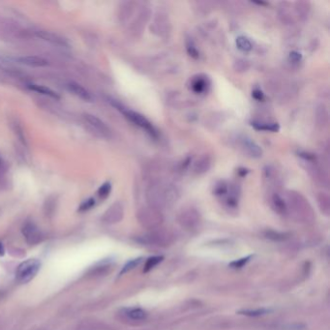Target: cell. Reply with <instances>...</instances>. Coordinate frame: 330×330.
<instances>
[{
    "label": "cell",
    "mask_w": 330,
    "mask_h": 330,
    "mask_svg": "<svg viewBox=\"0 0 330 330\" xmlns=\"http://www.w3.org/2000/svg\"><path fill=\"white\" fill-rule=\"evenodd\" d=\"M179 198V190L174 184L161 181L153 182L146 190L148 206L158 210L172 207L177 203Z\"/></svg>",
    "instance_id": "obj_1"
},
{
    "label": "cell",
    "mask_w": 330,
    "mask_h": 330,
    "mask_svg": "<svg viewBox=\"0 0 330 330\" xmlns=\"http://www.w3.org/2000/svg\"><path fill=\"white\" fill-rule=\"evenodd\" d=\"M287 207L292 216L302 223H312L315 219L314 210L309 204L308 200L302 194L296 191H289L287 193Z\"/></svg>",
    "instance_id": "obj_2"
},
{
    "label": "cell",
    "mask_w": 330,
    "mask_h": 330,
    "mask_svg": "<svg viewBox=\"0 0 330 330\" xmlns=\"http://www.w3.org/2000/svg\"><path fill=\"white\" fill-rule=\"evenodd\" d=\"M139 224L147 230H156L160 228L164 221V216L161 210L154 207H145L140 208L137 214Z\"/></svg>",
    "instance_id": "obj_3"
},
{
    "label": "cell",
    "mask_w": 330,
    "mask_h": 330,
    "mask_svg": "<svg viewBox=\"0 0 330 330\" xmlns=\"http://www.w3.org/2000/svg\"><path fill=\"white\" fill-rule=\"evenodd\" d=\"M40 261L36 259H29L28 261L22 262L17 268V280L23 284L30 282L40 270Z\"/></svg>",
    "instance_id": "obj_4"
},
{
    "label": "cell",
    "mask_w": 330,
    "mask_h": 330,
    "mask_svg": "<svg viewBox=\"0 0 330 330\" xmlns=\"http://www.w3.org/2000/svg\"><path fill=\"white\" fill-rule=\"evenodd\" d=\"M83 118L84 123L86 124L87 128L93 135L99 138H110L111 131L109 126L99 117H97L96 115H93L91 113H84Z\"/></svg>",
    "instance_id": "obj_5"
},
{
    "label": "cell",
    "mask_w": 330,
    "mask_h": 330,
    "mask_svg": "<svg viewBox=\"0 0 330 330\" xmlns=\"http://www.w3.org/2000/svg\"><path fill=\"white\" fill-rule=\"evenodd\" d=\"M143 240L150 245L159 246V247H168L174 242L175 237L174 234L170 231L158 228L156 230H153L150 234L145 235L143 237Z\"/></svg>",
    "instance_id": "obj_6"
},
{
    "label": "cell",
    "mask_w": 330,
    "mask_h": 330,
    "mask_svg": "<svg viewBox=\"0 0 330 330\" xmlns=\"http://www.w3.org/2000/svg\"><path fill=\"white\" fill-rule=\"evenodd\" d=\"M150 29L153 34L158 37H166L172 31V25L169 16L164 12H158L154 16Z\"/></svg>",
    "instance_id": "obj_7"
},
{
    "label": "cell",
    "mask_w": 330,
    "mask_h": 330,
    "mask_svg": "<svg viewBox=\"0 0 330 330\" xmlns=\"http://www.w3.org/2000/svg\"><path fill=\"white\" fill-rule=\"evenodd\" d=\"M150 17H151V11H150L149 7H146V6L140 7L135 20L133 21V23L131 24L130 28H129L131 34L134 37H139L142 34L146 24L150 20Z\"/></svg>",
    "instance_id": "obj_8"
},
{
    "label": "cell",
    "mask_w": 330,
    "mask_h": 330,
    "mask_svg": "<svg viewBox=\"0 0 330 330\" xmlns=\"http://www.w3.org/2000/svg\"><path fill=\"white\" fill-rule=\"evenodd\" d=\"M201 214L200 212L192 208H185L179 214V224L186 230H195L201 224Z\"/></svg>",
    "instance_id": "obj_9"
},
{
    "label": "cell",
    "mask_w": 330,
    "mask_h": 330,
    "mask_svg": "<svg viewBox=\"0 0 330 330\" xmlns=\"http://www.w3.org/2000/svg\"><path fill=\"white\" fill-rule=\"evenodd\" d=\"M120 110H122L125 117L127 119H129L131 122L137 125L138 127H140L141 129L145 130L148 134H150L153 137H156L157 136V131L156 129L154 128V126L152 125L148 119H146L143 115H141L140 113L138 112H136L134 110H125V109H119Z\"/></svg>",
    "instance_id": "obj_10"
},
{
    "label": "cell",
    "mask_w": 330,
    "mask_h": 330,
    "mask_svg": "<svg viewBox=\"0 0 330 330\" xmlns=\"http://www.w3.org/2000/svg\"><path fill=\"white\" fill-rule=\"evenodd\" d=\"M22 232L29 245H36L43 240V234L40 229L33 222H27L24 225Z\"/></svg>",
    "instance_id": "obj_11"
},
{
    "label": "cell",
    "mask_w": 330,
    "mask_h": 330,
    "mask_svg": "<svg viewBox=\"0 0 330 330\" xmlns=\"http://www.w3.org/2000/svg\"><path fill=\"white\" fill-rule=\"evenodd\" d=\"M124 216V207L123 205L119 202H116L112 204L107 211L103 215V221L107 224H116L119 223L120 221L123 219Z\"/></svg>",
    "instance_id": "obj_12"
},
{
    "label": "cell",
    "mask_w": 330,
    "mask_h": 330,
    "mask_svg": "<svg viewBox=\"0 0 330 330\" xmlns=\"http://www.w3.org/2000/svg\"><path fill=\"white\" fill-rule=\"evenodd\" d=\"M137 10V3L134 1H126L121 3L118 9V21L122 24L126 25L136 13Z\"/></svg>",
    "instance_id": "obj_13"
},
{
    "label": "cell",
    "mask_w": 330,
    "mask_h": 330,
    "mask_svg": "<svg viewBox=\"0 0 330 330\" xmlns=\"http://www.w3.org/2000/svg\"><path fill=\"white\" fill-rule=\"evenodd\" d=\"M240 146L243 149V151L247 154L251 158H261L262 156V149L261 146L256 143L254 140L247 137H243L240 138Z\"/></svg>",
    "instance_id": "obj_14"
},
{
    "label": "cell",
    "mask_w": 330,
    "mask_h": 330,
    "mask_svg": "<svg viewBox=\"0 0 330 330\" xmlns=\"http://www.w3.org/2000/svg\"><path fill=\"white\" fill-rule=\"evenodd\" d=\"M34 34L36 37L40 38L44 41L49 42L53 45L60 46V47H68L67 41L63 37L59 36L58 34H55L54 32H50L47 30H37L34 31Z\"/></svg>",
    "instance_id": "obj_15"
},
{
    "label": "cell",
    "mask_w": 330,
    "mask_h": 330,
    "mask_svg": "<svg viewBox=\"0 0 330 330\" xmlns=\"http://www.w3.org/2000/svg\"><path fill=\"white\" fill-rule=\"evenodd\" d=\"M66 87L70 92L72 94H74L75 96L82 99L85 102H92L93 96L91 95V93L80 83H76V82H69L66 84Z\"/></svg>",
    "instance_id": "obj_16"
},
{
    "label": "cell",
    "mask_w": 330,
    "mask_h": 330,
    "mask_svg": "<svg viewBox=\"0 0 330 330\" xmlns=\"http://www.w3.org/2000/svg\"><path fill=\"white\" fill-rule=\"evenodd\" d=\"M212 165V159L209 155L204 154L201 157H199L194 165H193V171L196 175H204L207 173Z\"/></svg>",
    "instance_id": "obj_17"
},
{
    "label": "cell",
    "mask_w": 330,
    "mask_h": 330,
    "mask_svg": "<svg viewBox=\"0 0 330 330\" xmlns=\"http://www.w3.org/2000/svg\"><path fill=\"white\" fill-rule=\"evenodd\" d=\"M18 62L22 65H26L28 67H45L49 64L48 60L36 55H28V56H23L18 59Z\"/></svg>",
    "instance_id": "obj_18"
},
{
    "label": "cell",
    "mask_w": 330,
    "mask_h": 330,
    "mask_svg": "<svg viewBox=\"0 0 330 330\" xmlns=\"http://www.w3.org/2000/svg\"><path fill=\"white\" fill-rule=\"evenodd\" d=\"M315 117H316V124L317 127L320 129H324L325 127L328 126L329 123V113L325 105L319 104L316 108V112H315Z\"/></svg>",
    "instance_id": "obj_19"
},
{
    "label": "cell",
    "mask_w": 330,
    "mask_h": 330,
    "mask_svg": "<svg viewBox=\"0 0 330 330\" xmlns=\"http://www.w3.org/2000/svg\"><path fill=\"white\" fill-rule=\"evenodd\" d=\"M208 86L209 81L207 77L203 75H198L196 77H193L192 80H190V88L195 93H204Z\"/></svg>",
    "instance_id": "obj_20"
},
{
    "label": "cell",
    "mask_w": 330,
    "mask_h": 330,
    "mask_svg": "<svg viewBox=\"0 0 330 330\" xmlns=\"http://www.w3.org/2000/svg\"><path fill=\"white\" fill-rule=\"evenodd\" d=\"M294 10L295 13L297 15V17L299 18L300 21L305 22L309 14H310V10H311V5L310 2L308 1H297L294 3Z\"/></svg>",
    "instance_id": "obj_21"
},
{
    "label": "cell",
    "mask_w": 330,
    "mask_h": 330,
    "mask_svg": "<svg viewBox=\"0 0 330 330\" xmlns=\"http://www.w3.org/2000/svg\"><path fill=\"white\" fill-rule=\"evenodd\" d=\"M18 65H20L18 60H14L11 57L0 55V69L8 73H18Z\"/></svg>",
    "instance_id": "obj_22"
},
{
    "label": "cell",
    "mask_w": 330,
    "mask_h": 330,
    "mask_svg": "<svg viewBox=\"0 0 330 330\" xmlns=\"http://www.w3.org/2000/svg\"><path fill=\"white\" fill-rule=\"evenodd\" d=\"M271 205L273 209L280 215H285L288 212V207L286 201L279 195V194H273L271 198Z\"/></svg>",
    "instance_id": "obj_23"
},
{
    "label": "cell",
    "mask_w": 330,
    "mask_h": 330,
    "mask_svg": "<svg viewBox=\"0 0 330 330\" xmlns=\"http://www.w3.org/2000/svg\"><path fill=\"white\" fill-rule=\"evenodd\" d=\"M28 88L32 91H35L37 93H40L42 95H45V96L51 97L55 100H59L60 99V96L54 91L53 89L47 87V86H44V85H40V84H35V83H30L28 85Z\"/></svg>",
    "instance_id": "obj_24"
},
{
    "label": "cell",
    "mask_w": 330,
    "mask_h": 330,
    "mask_svg": "<svg viewBox=\"0 0 330 330\" xmlns=\"http://www.w3.org/2000/svg\"><path fill=\"white\" fill-rule=\"evenodd\" d=\"M316 201L320 211L328 216L330 213V198L328 194L325 192L318 193L316 196Z\"/></svg>",
    "instance_id": "obj_25"
},
{
    "label": "cell",
    "mask_w": 330,
    "mask_h": 330,
    "mask_svg": "<svg viewBox=\"0 0 330 330\" xmlns=\"http://www.w3.org/2000/svg\"><path fill=\"white\" fill-rule=\"evenodd\" d=\"M11 127L12 130L14 132L15 136L18 138V139L24 144V145H28L27 142V138H26V134H25V130L22 123L20 122V120L18 118H15L11 121Z\"/></svg>",
    "instance_id": "obj_26"
},
{
    "label": "cell",
    "mask_w": 330,
    "mask_h": 330,
    "mask_svg": "<svg viewBox=\"0 0 330 330\" xmlns=\"http://www.w3.org/2000/svg\"><path fill=\"white\" fill-rule=\"evenodd\" d=\"M125 311H126L125 312L126 316L133 320H142L147 316V313L140 308H130V309H126Z\"/></svg>",
    "instance_id": "obj_27"
},
{
    "label": "cell",
    "mask_w": 330,
    "mask_h": 330,
    "mask_svg": "<svg viewBox=\"0 0 330 330\" xmlns=\"http://www.w3.org/2000/svg\"><path fill=\"white\" fill-rule=\"evenodd\" d=\"M236 46H237V48L241 52H244V53L251 52L253 50L252 43L245 36H239V37H237V39H236Z\"/></svg>",
    "instance_id": "obj_28"
},
{
    "label": "cell",
    "mask_w": 330,
    "mask_h": 330,
    "mask_svg": "<svg viewBox=\"0 0 330 330\" xmlns=\"http://www.w3.org/2000/svg\"><path fill=\"white\" fill-rule=\"evenodd\" d=\"M270 310L268 309H264V308H261V309H244V310H241L238 312V314L240 315H243V316H263L267 313H269Z\"/></svg>",
    "instance_id": "obj_29"
},
{
    "label": "cell",
    "mask_w": 330,
    "mask_h": 330,
    "mask_svg": "<svg viewBox=\"0 0 330 330\" xmlns=\"http://www.w3.org/2000/svg\"><path fill=\"white\" fill-rule=\"evenodd\" d=\"M252 126L261 131H270V132H277L279 130V125L277 123H263V122H253Z\"/></svg>",
    "instance_id": "obj_30"
},
{
    "label": "cell",
    "mask_w": 330,
    "mask_h": 330,
    "mask_svg": "<svg viewBox=\"0 0 330 330\" xmlns=\"http://www.w3.org/2000/svg\"><path fill=\"white\" fill-rule=\"evenodd\" d=\"M265 236L269 239L275 240V241H283L286 240L289 237L288 234H284V233H279V232H275V231H267L265 233Z\"/></svg>",
    "instance_id": "obj_31"
},
{
    "label": "cell",
    "mask_w": 330,
    "mask_h": 330,
    "mask_svg": "<svg viewBox=\"0 0 330 330\" xmlns=\"http://www.w3.org/2000/svg\"><path fill=\"white\" fill-rule=\"evenodd\" d=\"M162 261H163V257H159V256H155V257L149 258L144 264L143 271L148 272L149 270H151L152 268H154L158 263H160Z\"/></svg>",
    "instance_id": "obj_32"
},
{
    "label": "cell",
    "mask_w": 330,
    "mask_h": 330,
    "mask_svg": "<svg viewBox=\"0 0 330 330\" xmlns=\"http://www.w3.org/2000/svg\"><path fill=\"white\" fill-rule=\"evenodd\" d=\"M142 261V259L141 258H138V259H135V260H132V261H128L122 268V270L120 271V275H123L124 273H127L131 270H133L134 268H136L138 265H139V263Z\"/></svg>",
    "instance_id": "obj_33"
},
{
    "label": "cell",
    "mask_w": 330,
    "mask_h": 330,
    "mask_svg": "<svg viewBox=\"0 0 330 330\" xmlns=\"http://www.w3.org/2000/svg\"><path fill=\"white\" fill-rule=\"evenodd\" d=\"M111 191V184L110 182H105L98 190V196L100 199L105 200L110 196Z\"/></svg>",
    "instance_id": "obj_34"
},
{
    "label": "cell",
    "mask_w": 330,
    "mask_h": 330,
    "mask_svg": "<svg viewBox=\"0 0 330 330\" xmlns=\"http://www.w3.org/2000/svg\"><path fill=\"white\" fill-rule=\"evenodd\" d=\"M250 67V64L248 62L247 60H244V59H238L234 62V69L238 72V73H243V72H246Z\"/></svg>",
    "instance_id": "obj_35"
},
{
    "label": "cell",
    "mask_w": 330,
    "mask_h": 330,
    "mask_svg": "<svg viewBox=\"0 0 330 330\" xmlns=\"http://www.w3.org/2000/svg\"><path fill=\"white\" fill-rule=\"evenodd\" d=\"M229 192V185L225 182H220L215 186L214 194L218 197H225Z\"/></svg>",
    "instance_id": "obj_36"
},
{
    "label": "cell",
    "mask_w": 330,
    "mask_h": 330,
    "mask_svg": "<svg viewBox=\"0 0 330 330\" xmlns=\"http://www.w3.org/2000/svg\"><path fill=\"white\" fill-rule=\"evenodd\" d=\"M186 50H187L188 55H190L191 57L195 58V59L199 58V56H200L199 51L197 50V48H196V46H195V44H194L192 40H187L186 41Z\"/></svg>",
    "instance_id": "obj_37"
},
{
    "label": "cell",
    "mask_w": 330,
    "mask_h": 330,
    "mask_svg": "<svg viewBox=\"0 0 330 330\" xmlns=\"http://www.w3.org/2000/svg\"><path fill=\"white\" fill-rule=\"evenodd\" d=\"M95 206V200L93 198H90L86 201H84L83 204L80 206V208H79V211L81 212H84V211H87L89 209H91L92 207Z\"/></svg>",
    "instance_id": "obj_38"
},
{
    "label": "cell",
    "mask_w": 330,
    "mask_h": 330,
    "mask_svg": "<svg viewBox=\"0 0 330 330\" xmlns=\"http://www.w3.org/2000/svg\"><path fill=\"white\" fill-rule=\"evenodd\" d=\"M252 258V256H249V257H246V258H242V259H239V260H237V261H233V262H231V266L232 267H234V268H241V267H243L246 263H247L248 261H250V259Z\"/></svg>",
    "instance_id": "obj_39"
},
{
    "label": "cell",
    "mask_w": 330,
    "mask_h": 330,
    "mask_svg": "<svg viewBox=\"0 0 330 330\" xmlns=\"http://www.w3.org/2000/svg\"><path fill=\"white\" fill-rule=\"evenodd\" d=\"M55 208V199L53 197H50L45 204V210L47 212V214L51 213L52 210H54Z\"/></svg>",
    "instance_id": "obj_40"
},
{
    "label": "cell",
    "mask_w": 330,
    "mask_h": 330,
    "mask_svg": "<svg viewBox=\"0 0 330 330\" xmlns=\"http://www.w3.org/2000/svg\"><path fill=\"white\" fill-rule=\"evenodd\" d=\"M289 58L291 62H293V63H297V62H299V61L301 60L302 55H301L300 53L294 51V52H291V53L289 54Z\"/></svg>",
    "instance_id": "obj_41"
},
{
    "label": "cell",
    "mask_w": 330,
    "mask_h": 330,
    "mask_svg": "<svg viewBox=\"0 0 330 330\" xmlns=\"http://www.w3.org/2000/svg\"><path fill=\"white\" fill-rule=\"evenodd\" d=\"M252 95H253V97H254L256 100H258V101H261V100L263 99V94H262V92H261V90H258V89L254 90L253 93H252Z\"/></svg>",
    "instance_id": "obj_42"
},
{
    "label": "cell",
    "mask_w": 330,
    "mask_h": 330,
    "mask_svg": "<svg viewBox=\"0 0 330 330\" xmlns=\"http://www.w3.org/2000/svg\"><path fill=\"white\" fill-rule=\"evenodd\" d=\"M4 253H5V249L3 247L2 243H0V256H3Z\"/></svg>",
    "instance_id": "obj_43"
}]
</instances>
